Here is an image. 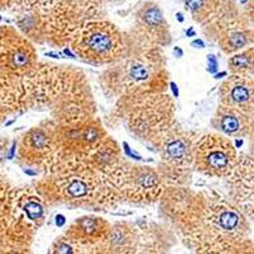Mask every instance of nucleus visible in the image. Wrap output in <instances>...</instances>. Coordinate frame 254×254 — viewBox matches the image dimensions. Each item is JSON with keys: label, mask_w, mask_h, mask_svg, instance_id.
<instances>
[{"label": "nucleus", "mask_w": 254, "mask_h": 254, "mask_svg": "<svg viewBox=\"0 0 254 254\" xmlns=\"http://www.w3.org/2000/svg\"><path fill=\"white\" fill-rule=\"evenodd\" d=\"M203 219V233L211 239L208 251H228L237 239H242L246 226L240 211L225 202H219L206 208Z\"/></svg>", "instance_id": "7ed1b4c3"}, {"label": "nucleus", "mask_w": 254, "mask_h": 254, "mask_svg": "<svg viewBox=\"0 0 254 254\" xmlns=\"http://www.w3.org/2000/svg\"><path fill=\"white\" fill-rule=\"evenodd\" d=\"M71 49L90 63L111 64L121 59L124 41L120 31L112 23L90 20L76 28L72 35Z\"/></svg>", "instance_id": "f03ea898"}, {"label": "nucleus", "mask_w": 254, "mask_h": 254, "mask_svg": "<svg viewBox=\"0 0 254 254\" xmlns=\"http://www.w3.org/2000/svg\"><path fill=\"white\" fill-rule=\"evenodd\" d=\"M72 3L75 4L78 9H83L85 12H93V10H97L98 8H101L102 5L107 3H112L116 0H71Z\"/></svg>", "instance_id": "412c9836"}, {"label": "nucleus", "mask_w": 254, "mask_h": 254, "mask_svg": "<svg viewBox=\"0 0 254 254\" xmlns=\"http://www.w3.org/2000/svg\"><path fill=\"white\" fill-rule=\"evenodd\" d=\"M51 190L56 199L75 205L110 203L113 199L110 181L99 177L98 171L89 165L61 169L52 181Z\"/></svg>", "instance_id": "f257e3e1"}, {"label": "nucleus", "mask_w": 254, "mask_h": 254, "mask_svg": "<svg viewBox=\"0 0 254 254\" xmlns=\"http://www.w3.org/2000/svg\"><path fill=\"white\" fill-rule=\"evenodd\" d=\"M55 153V130L36 127L23 136L20 144V155L31 164H44L50 162Z\"/></svg>", "instance_id": "1a4fd4ad"}, {"label": "nucleus", "mask_w": 254, "mask_h": 254, "mask_svg": "<svg viewBox=\"0 0 254 254\" xmlns=\"http://www.w3.org/2000/svg\"><path fill=\"white\" fill-rule=\"evenodd\" d=\"M186 8L197 22H207L219 14L225 0H185Z\"/></svg>", "instance_id": "dca6fc26"}, {"label": "nucleus", "mask_w": 254, "mask_h": 254, "mask_svg": "<svg viewBox=\"0 0 254 254\" xmlns=\"http://www.w3.org/2000/svg\"><path fill=\"white\" fill-rule=\"evenodd\" d=\"M36 51L10 27H0V71L23 76L35 67Z\"/></svg>", "instance_id": "0eeeda50"}, {"label": "nucleus", "mask_w": 254, "mask_h": 254, "mask_svg": "<svg viewBox=\"0 0 254 254\" xmlns=\"http://www.w3.org/2000/svg\"><path fill=\"white\" fill-rule=\"evenodd\" d=\"M115 187L136 202H154L163 190L162 178L149 167H131L126 172L121 168Z\"/></svg>", "instance_id": "6e6552de"}, {"label": "nucleus", "mask_w": 254, "mask_h": 254, "mask_svg": "<svg viewBox=\"0 0 254 254\" xmlns=\"http://www.w3.org/2000/svg\"><path fill=\"white\" fill-rule=\"evenodd\" d=\"M133 242L132 229L128 225H119L110 229L107 238L102 244L103 248H107L108 252H126Z\"/></svg>", "instance_id": "f3484780"}, {"label": "nucleus", "mask_w": 254, "mask_h": 254, "mask_svg": "<svg viewBox=\"0 0 254 254\" xmlns=\"http://www.w3.org/2000/svg\"><path fill=\"white\" fill-rule=\"evenodd\" d=\"M58 1L59 0H0V8L44 13L51 9Z\"/></svg>", "instance_id": "a211bd4d"}, {"label": "nucleus", "mask_w": 254, "mask_h": 254, "mask_svg": "<svg viewBox=\"0 0 254 254\" xmlns=\"http://www.w3.org/2000/svg\"><path fill=\"white\" fill-rule=\"evenodd\" d=\"M229 66L234 74H248L252 75L253 69V49L238 54L229 59Z\"/></svg>", "instance_id": "6ab92c4d"}, {"label": "nucleus", "mask_w": 254, "mask_h": 254, "mask_svg": "<svg viewBox=\"0 0 254 254\" xmlns=\"http://www.w3.org/2000/svg\"><path fill=\"white\" fill-rule=\"evenodd\" d=\"M222 26L225 27L220 32L219 42L221 49L228 54L248 46L249 42H252V29L249 31L243 20L231 17Z\"/></svg>", "instance_id": "4468645a"}, {"label": "nucleus", "mask_w": 254, "mask_h": 254, "mask_svg": "<svg viewBox=\"0 0 254 254\" xmlns=\"http://www.w3.org/2000/svg\"><path fill=\"white\" fill-rule=\"evenodd\" d=\"M217 130L228 136H242L249 131L252 126V112L222 106L214 119Z\"/></svg>", "instance_id": "ddd939ff"}, {"label": "nucleus", "mask_w": 254, "mask_h": 254, "mask_svg": "<svg viewBox=\"0 0 254 254\" xmlns=\"http://www.w3.org/2000/svg\"><path fill=\"white\" fill-rule=\"evenodd\" d=\"M173 115V103L167 95H147L139 106L131 108L127 124L136 135L144 139H156L167 131Z\"/></svg>", "instance_id": "39448f33"}, {"label": "nucleus", "mask_w": 254, "mask_h": 254, "mask_svg": "<svg viewBox=\"0 0 254 254\" xmlns=\"http://www.w3.org/2000/svg\"><path fill=\"white\" fill-rule=\"evenodd\" d=\"M137 23L144 33L147 32L150 40L159 41L167 36V24L164 17L155 3H146L141 6L137 13Z\"/></svg>", "instance_id": "2eb2a0df"}, {"label": "nucleus", "mask_w": 254, "mask_h": 254, "mask_svg": "<svg viewBox=\"0 0 254 254\" xmlns=\"http://www.w3.org/2000/svg\"><path fill=\"white\" fill-rule=\"evenodd\" d=\"M158 75V59L141 54L127 59L117 65V74H107L106 78H117V92L125 95L141 94L154 85V78Z\"/></svg>", "instance_id": "423d86ee"}, {"label": "nucleus", "mask_w": 254, "mask_h": 254, "mask_svg": "<svg viewBox=\"0 0 254 254\" xmlns=\"http://www.w3.org/2000/svg\"><path fill=\"white\" fill-rule=\"evenodd\" d=\"M222 106L253 112V80L248 74H234L220 88Z\"/></svg>", "instance_id": "9b49d317"}, {"label": "nucleus", "mask_w": 254, "mask_h": 254, "mask_svg": "<svg viewBox=\"0 0 254 254\" xmlns=\"http://www.w3.org/2000/svg\"><path fill=\"white\" fill-rule=\"evenodd\" d=\"M10 199H12V190L3 177L0 176V219L9 212Z\"/></svg>", "instance_id": "aec40b11"}, {"label": "nucleus", "mask_w": 254, "mask_h": 254, "mask_svg": "<svg viewBox=\"0 0 254 254\" xmlns=\"http://www.w3.org/2000/svg\"><path fill=\"white\" fill-rule=\"evenodd\" d=\"M110 229V224L102 217L84 216L72 222L66 233V239L76 247H102Z\"/></svg>", "instance_id": "9d476101"}, {"label": "nucleus", "mask_w": 254, "mask_h": 254, "mask_svg": "<svg viewBox=\"0 0 254 254\" xmlns=\"http://www.w3.org/2000/svg\"><path fill=\"white\" fill-rule=\"evenodd\" d=\"M196 168L208 177H229L238 163L231 141L217 135H206L192 147Z\"/></svg>", "instance_id": "20e7f679"}, {"label": "nucleus", "mask_w": 254, "mask_h": 254, "mask_svg": "<svg viewBox=\"0 0 254 254\" xmlns=\"http://www.w3.org/2000/svg\"><path fill=\"white\" fill-rule=\"evenodd\" d=\"M160 155L167 164L174 168H186L190 165L192 156V147L190 139L186 133L178 128H168L159 141Z\"/></svg>", "instance_id": "f8f14e48"}]
</instances>
